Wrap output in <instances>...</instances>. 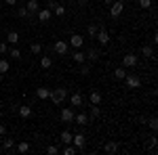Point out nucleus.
Here are the masks:
<instances>
[{
	"label": "nucleus",
	"mask_w": 158,
	"mask_h": 155,
	"mask_svg": "<svg viewBox=\"0 0 158 155\" xmlns=\"http://www.w3.org/2000/svg\"><path fill=\"white\" fill-rule=\"evenodd\" d=\"M95 40H97L101 46H106V44L110 42V34L106 32V29H99V32H97V36H95Z\"/></svg>",
	"instance_id": "obj_11"
},
{
	"label": "nucleus",
	"mask_w": 158,
	"mask_h": 155,
	"mask_svg": "<svg viewBox=\"0 0 158 155\" xmlns=\"http://www.w3.org/2000/svg\"><path fill=\"white\" fill-rule=\"evenodd\" d=\"M70 105H72V107H82V105H85L82 95H80V92H74V95L70 96Z\"/></svg>",
	"instance_id": "obj_10"
},
{
	"label": "nucleus",
	"mask_w": 158,
	"mask_h": 155,
	"mask_svg": "<svg viewBox=\"0 0 158 155\" xmlns=\"http://www.w3.org/2000/svg\"><path fill=\"white\" fill-rule=\"evenodd\" d=\"M122 11H124V2H122V0H114V2L110 4V17H112V19L120 17Z\"/></svg>",
	"instance_id": "obj_2"
},
{
	"label": "nucleus",
	"mask_w": 158,
	"mask_h": 155,
	"mask_svg": "<svg viewBox=\"0 0 158 155\" xmlns=\"http://www.w3.org/2000/svg\"><path fill=\"white\" fill-rule=\"evenodd\" d=\"M40 67H42V69H51V67H53V59L47 57V55L40 57Z\"/></svg>",
	"instance_id": "obj_18"
},
{
	"label": "nucleus",
	"mask_w": 158,
	"mask_h": 155,
	"mask_svg": "<svg viewBox=\"0 0 158 155\" xmlns=\"http://www.w3.org/2000/svg\"><path fill=\"white\" fill-rule=\"evenodd\" d=\"M68 44L74 48H82L85 46V36H80V34H72L70 40H68Z\"/></svg>",
	"instance_id": "obj_7"
},
{
	"label": "nucleus",
	"mask_w": 158,
	"mask_h": 155,
	"mask_svg": "<svg viewBox=\"0 0 158 155\" xmlns=\"http://www.w3.org/2000/svg\"><path fill=\"white\" fill-rule=\"evenodd\" d=\"M2 149H4V151H13V149H15V141H13V138L2 141Z\"/></svg>",
	"instance_id": "obj_27"
},
{
	"label": "nucleus",
	"mask_w": 158,
	"mask_h": 155,
	"mask_svg": "<svg viewBox=\"0 0 158 155\" xmlns=\"http://www.w3.org/2000/svg\"><path fill=\"white\" fill-rule=\"evenodd\" d=\"M4 4H9V6H15V4H17V0H4Z\"/></svg>",
	"instance_id": "obj_42"
},
{
	"label": "nucleus",
	"mask_w": 158,
	"mask_h": 155,
	"mask_svg": "<svg viewBox=\"0 0 158 155\" xmlns=\"http://www.w3.org/2000/svg\"><path fill=\"white\" fill-rule=\"evenodd\" d=\"M59 118L63 124H70V122H74V109L72 107H63L59 113Z\"/></svg>",
	"instance_id": "obj_8"
},
{
	"label": "nucleus",
	"mask_w": 158,
	"mask_h": 155,
	"mask_svg": "<svg viewBox=\"0 0 158 155\" xmlns=\"http://www.w3.org/2000/svg\"><path fill=\"white\" fill-rule=\"evenodd\" d=\"M124 82H127V86H129L131 90H135V88L141 86V78L135 76V73H127V76H124Z\"/></svg>",
	"instance_id": "obj_4"
},
{
	"label": "nucleus",
	"mask_w": 158,
	"mask_h": 155,
	"mask_svg": "<svg viewBox=\"0 0 158 155\" xmlns=\"http://www.w3.org/2000/svg\"><path fill=\"white\" fill-rule=\"evenodd\" d=\"M30 50H32L34 55H40V52H42V44H38V42H34V44L30 46Z\"/></svg>",
	"instance_id": "obj_33"
},
{
	"label": "nucleus",
	"mask_w": 158,
	"mask_h": 155,
	"mask_svg": "<svg viewBox=\"0 0 158 155\" xmlns=\"http://www.w3.org/2000/svg\"><path fill=\"white\" fill-rule=\"evenodd\" d=\"M76 2H78V4H86V0H76Z\"/></svg>",
	"instance_id": "obj_43"
},
{
	"label": "nucleus",
	"mask_w": 158,
	"mask_h": 155,
	"mask_svg": "<svg viewBox=\"0 0 158 155\" xmlns=\"http://www.w3.org/2000/svg\"><path fill=\"white\" fill-rule=\"evenodd\" d=\"M101 99H103V96H101V92H99V90H93V92L89 95L91 105H101Z\"/></svg>",
	"instance_id": "obj_15"
},
{
	"label": "nucleus",
	"mask_w": 158,
	"mask_h": 155,
	"mask_svg": "<svg viewBox=\"0 0 158 155\" xmlns=\"http://www.w3.org/2000/svg\"><path fill=\"white\" fill-rule=\"evenodd\" d=\"M148 141H150V153H156V136H150V138H148Z\"/></svg>",
	"instance_id": "obj_32"
},
{
	"label": "nucleus",
	"mask_w": 158,
	"mask_h": 155,
	"mask_svg": "<svg viewBox=\"0 0 158 155\" xmlns=\"http://www.w3.org/2000/svg\"><path fill=\"white\" fill-rule=\"evenodd\" d=\"M53 50H55L57 55H61V57H65V55H68V50H70V44H68L65 40H57V42L53 44Z\"/></svg>",
	"instance_id": "obj_5"
},
{
	"label": "nucleus",
	"mask_w": 158,
	"mask_h": 155,
	"mask_svg": "<svg viewBox=\"0 0 158 155\" xmlns=\"http://www.w3.org/2000/svg\"><path fill=\"white\" fill-rule=\"evenodd\" d=\"M89 72H91V65L82 63V65H80V73H82V76H89Z\"/></svg>",
	"instance_id": "obj_38"
},
{
	"label": "nucleus",
	"mask_w": 158,
	"mask_h": 155,
	"mask_svg": "<svg viewBox=\"0 0 158 155\" xmlns=\"http://www.w3.org/2000/svg\"><path fill=\"white\" fill-rule=\"evenodd\" d=\"M74 153H78V149H76V147H70V145H68V147L63 149V155H74Z\"/></svg>",
	"instance_id": "obj_35"
},
{
	"label": "nucleus",
	"mask_w": 158,
	"mask_h": 155,
	"mask_svg": "<svg viewBox=\"0 0 158 155\" xmlns=\"http://www.w3.org/2000/svg\"><path fill=\"white\" fill-rule=\"evenodd\" d=\"M17 17H19V19H25V17H30L27 9H25V6H19V9H17Z\"/></svg>",
	"instance_id": "obj_31"
},
{
	"label": "nucleus",
	"mask_w": 158,
	"mask_h": 155,
	"mask_svg": "<svg viewBox=\"0 0 158 155\" xmlns=\"http://www.w3.org/2000/svg\"><path fill=\"white\" fill-rule=\"evenodd\" d=\"M25 9H27V13H30V15H34V13H38V9H40V4H38V0H27Z\"/></svg>",
	"instance_id": "obj_16"
},
{
	"label": "nucleus",
	"mask_w": 158,
	"mask_h": 155,
	"mask_svg": "<svg viewBox=\"0 0 158 155\" xmlns=\"http://www.w3.org/2000/svg\"><path fill=\"white\" fill-rule=\"evenodd\" d=\"M141 9H152V0H137Z\"/></svg>",
	"instance_id": "obj_36"
},
{
	"label": "nucleus",
	"mask_w": 158,
	"mask_h": 155,
	"mask_svg": "<svg viewBox=\"0 0 158 155\" xmlns=\"http://www.w3.org/2000/svg\"><path fill=\"white\" fill-rule=\"evenodd\" d=\"M17 151H19V153H27V151H30V143H27V141H21V143L17 145Z\"/></svg>",
	"instance_id": "obj_29"
},
{
	"label": "nucleus",
	"mask_w": 158,
	"mask_h": 155,
	"mask_svg": "<svg viewBox=\"0 0 158 155\" xmlns=\"http://www.w3.org/2000/svg\"><path fill=\"white\" fill-rule=\"evenodd\" d=\"M11 69V65H9V61L6 59H0V76H4V73Z\"/></svg>",
	"instance_id": "obj_28"
},
{
	"label": "nucleus",
	"mask_w": 158,
	"mask_h": 155,
	"mask_svg": "<svg viewBox=\"0 0 158 155\" xmlns=\"http://www.w3.org/2000/svg\"><path fill=\"white\" fill-rule=\"evenodd\" d=\"M72 59L76 61L78 65H82V63H86V55L82 52V50H80V48H76V50L72 52Z\"/></svg>",
	"instance_id": "obj_12"
},
{
	"label": "nucleus",
	"mask_w": 158,
	"mask_h": 155,
	"mask_svg": "<svg viewBox=\"0 0 158 155\" xmlns=\"http://www.w3.org/2000/svg\"><path fill=\"white\" fill-rule=\"evenodd\" d=\"M6 40H9L11 44H17V42H19V32L11 29V32H9V36H6Z\"/></svg>",
	"instance_id": "obj_26"
},
{
	"label": "nucleus",
	"mask_w": 158,
	"mask_h": 155,
	"mask_svg": "<svg viewBox=\"0 0 158 155\" xmlns=\"http://www.w3.org/2000/svg\"><path fill=\"white\" fill-rule=\"evenodd\" d=\"M4 134H6V126H4V124H0V136H4Z\"/></svg>",
	"instance_id": "obj_41"
},
{
	"label": "nucleus",
	"mask_w": 158,
	"mask_h": 155,
	"mask_svg": "<svg viewBox=\"0 0 158 155\" xmlns=\"http://www.w3.org/2000/svg\"><path fill=\"white\" fill-rule=\"evenodd\" d=\"M11 59H21V50L19 48H11Z\"/></svg>",
	"instance_id": "obj_37"
},
{
	"label": "nucleus",
	"mask_w": 158,
	"mask_h": 155,
	"mask_svg": "<svg viewBox=\"0 0 158 155\" xmlns=\"http://www.w3.org/2000/svg\"><path fill=\"white\" fill-rule=\"evenodd\" d=\"M49 99L53 101V105H57V107H59V105H63V101L68 99V90H65L63 86H61V88H53Z\"/></svg>",
	"instance_id": "obj_1"
},
{
	"label": "nucleus",
	"mask_w": 158,
	"mask_h": 155,
	"mask_svg": "<svg viewBox=\"0 0 158 155\" xmlns=\"http://www.w3.org/2000/svg\"><path fill=\"white\" fill-rule=\"evenodd\" d=\"M17 111H19V115H21V118H30V115H32V107H30V105H21Z\"/></svg>",
	"instance_id": "obj_23"
},
{
	"label": "nucleus",
	"mask_w": 158,
	"mask_h": 155,
	"mask_svg": "<svg viewBox=\"0 0 158 155\" xmlns=\"http://www.w3.org/2000/svg\"><path fill=\"white\" fill-rule=\"evenodd\" d=\"M127 73H129V69H127V67H116V69H114V78H116V80H124V76H127Z\"/></svg>",
	"instance_id": "obj_17"
},
{
	"label": "nucleus",
	"mask_w": 158,
	"mask_h": 155,
	"mask_svg": "<svg viewBox=\"0 0 158 155\" xmlns=\"http://www.w3.org/2000/svg\"><path fill=\"white\" fill-rule=\"evenodd\" d=\"M59 141H61V145H70V143H72V132L63 130V132H61V136H59Z\"/></svg>",
	"instance_id": "obj_19"
},
{
	"label": "nucleus",
	"mask_w": 158,
	"mask_h": 155,
	"mask_svg": "<svg viewBox=\"0 0 158 155\" xmlns=\"http://www.w3.org/2000/svg\"><path fill=\"white\" fill-rule=\"evenodd\" d=\"M86 59L91 61V63H95V61L99 59V50H95V48H89V52H85Z\"/></svg>",
	"instance_id": "obj_20"
},
{
	"label": "nucleus",
	"mask_w": 158,
	"mask_h": 155,
	"mask_svg": "<svg viewBox=\"0 0 158 155\" xmlns=\"http://www.w3.org/2000/svg\"><path fill=\"white\" fill-rule=\"evenodd\" d=\"M9 50V46H6V42H0V55H4Z\"/></svg>",
	"instance_id": "obj_40"
},
{
	"label": "nucleus",
	"mask_w": 158,
	"mask_h": 155,
	"mask_svg": "<svg viewBox=\"0 0 158 155\" xmlns=\"http://www.w3.org/2000/svg\"><path fill=\"white\" fill-rule=\"evenodd\" d=\"M36 15H38V21H40V23H47V21H51V17H53V11L44 6V9H38Z\"/></svg>",
	"instance_id": "obj_9"
},
{
	"label": "nucleus",
	"mask_w": 158,
	"mask_h": 155,
	"mask_svg": "<svg viewBox=\"0 0 158 155\" xmlns=\"http://www.w3.org/2000/svg\"><path fill=\"white\" fill-rule=\"evenodd\" d=\"M72 145L78 149V151H82L86 145V136L85 134H80V132H76V134H72Z\"/></svg>",
	"instance_id": "obj_6"
},
{
	"label": "nucleus",
	"mask_w": 158,
	"mask_h": 155,
	"mask_svg": "<svg viewBox=\"0 0 158 155\" xmlns=\"http://www.w3.org/2000/svg\"><path fill=\"white\" fill-rule=\"evenodd\" d=\"M137 63H139V57L133 55V52H129V55H124V57H122V67H127V69L137 67Z\"/></svg>",
	"instance_id": "obj_3"
},
{
	"label": "nucleus",
	"mask_w": 158,
	"mask_h": 155,
	"mask_svg": "<svg viewBox=\"0 0 158 155\" xmlns=\"http://www.w3.org/2000/svg\"><path fill=\"white\" fill-rule=\"evenodd\" d=\"M36 96L40 99V101H47V99L51 96V88H44V86L36 88Z\"/></svg>",
	"instance_id": "obj_14"
},
{
	"label": "nucleus",
	"mask_w": 158,
	"mask_h": 155,
	"mask_svg": "<svg viewBox=\"0 0 158 155\" xmlns=\"http://www.w3.org/2000/svg\"><path fill=\"white\" fill-rule=\"evenodd\" d=\"M101 2H106V4H112V2H114V0H101Z\"/></svg>",
	"instance_id": "obj_44"
},
{
	"label": "nucleus",
	"mask_w": 158,
	"mask_h": 155,
	"mask_svg": "<svg viewBox=\"0 0 158 155\" xmlns=\"http://www.w3.org/2000/svg\"><path fill=\"white\" fill-rule=\"evenodd\" d=\"M99 113H101L99 105H91V115H89V118H91V119H95V118H99Z\"/></svg>",
	"instance_id": "obj_30"
},
{
	"label": "nucleus",
	"mask_w": 158,
	"mask_h": 155,
	"mask_svg": "<svg viewBox=\"0 0 158 155\" xmlns=\"http://www.w3.org/2000/svg\"><path fill=\"white\" fill-rule=\"evenodd\" d=\"M97 32H99L97 25H95V23H89V27H86V34H89V38H91V40L97 36Z\"/></svg>",
	"instance_id": "obj_24"
},
{
	"label": "nucleus",
	"mask_w": 158,
	"mask_h": 155,
	"mask_svg": "<svg viewBox=\"0 0 158 155\" xmlns=\"http://www.w3.org/2000/svg\"><path fill=\"white\" fill-rule=\"evenodd\" d=\"M47 153H49V155H57V153H59V149L51 145V147H47Z\"/></svg>",
	"instance_id": "obj_39"
},
{
	"label": "nucleus",
	"mask_w": 158,
	"mask_h": 155,
	"mask_svg": "<svg viewBox=\"0 0 158 155\" xmlns=\"http://www.w3.org/2000/svg\"><path fill=\"white\" fill-rule=\"evenodd\" d=\"M0 2H2V0H0Z\"/></svg>",
	"instance_id": "obj_45"
},
{
	"label": "nucleus",
	"mask_w": 158,
	"mask_h": 155,
	"mask_svg": "<svg viewBox=\"0 0 158 155\" xmlns=\"http://www.w3.org/2000/svg\"><path fill=\"white\" fill-rule=\"evenodd\" d=\"M103 151H106V153H116V151H118V145L114 143V141H108L106 147H103Z\"/></svg>",
	"instance_id": "obj_21"
},
{
	"label": "nucleus",
	"mask_w": 158,
	"mask_h": 155,
	"mask_svg": "<svg viewBox=\"0 0 158 155\" xmlns=\"http://www.w3.org/2000/svg\"><path fill=\"white\" fill-rule=\"evenodd\" d=\"M74 122L80 124V126H86V124H89V115L82 113V111H78V113H74Z\"/></svg>",
	"instance_id": "obj_13"
},
{
	"label": "nucleus",
	"mask_w": 158,
	"mask_h": 155,
	"mask_svg": "<svg viewBox=\"0 0 158 155\" xmlns=\"http://www.w3.org/2000/svg\"><path fill=\"white\" fill-rule=\"evenodd\" d=\"M141 55H143L146 59H154V48H152V46H148V44H146V46L141 48Z\"/></svg>",
	"instance_id": "obj_25"
},
{
	"label": "nucleus",
	"mask_w": 158,
	"mask_h": 155,
	"mask_svg": "<svg viewBox=\"0 0 158 155\" xmlns=\"http://www.w3.org/2000/svg\"><path fill=\"white\" fill-rule=\"evenodd\" d=\"M51 11H53V15H57V17H63V15H65V6L57 2V4H55V6H53Z\"/></svg>",
	"instance_id": "obj_22"
},
{
	"label": "nucleus",
	"mask_w": 158,
	"mask_h": 155,
	"mask_svg": "<svg viewBox=\"0 0 158 155\" xmlns=\"http://www.w3.org/2000/svg\"><path fill=\"white\" fill-rule=\"evenodd\" d=\"M148 126H150L152 130H158V119L156 118H150V119H148Z\"/></svg>",
	"instance_id": "obj_34"
}]
</instances>
